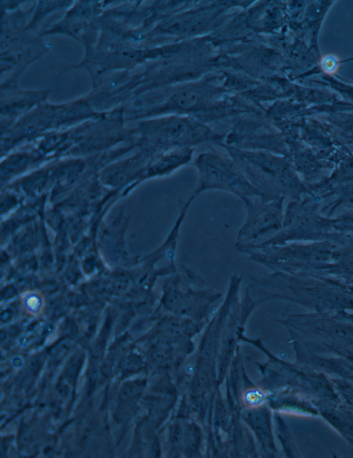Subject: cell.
<instances>
[{
    "mask_svg": "<svg viewBox=\"0 0 353 458\" xmlns=\"http://www.w3.org/2000/svg\"><path fill=\"white\" fill-rule=\"evenodd\" d=\"M21 300L23 310L32 316L39 315L44 308V298L37 291L24 292L21 296Z\"/></svg>",
    "mask_w": 353,
    "mask_h": 458,
    "instance_id": "obj_3",
    "label": "cell"
},
{
    "mask_svg": "<svg viewBox=\"0 0 353 458\" xmlns=\"http://www.w3.org/2000/svg\"><path fill=\"white\" fill-rule=\"evenodd\" d=\"M232 152L234 161L265 199L272 196L279 183L284 182L287 169L276 158L261 152Z\"/></svg>",
    "mask_w": 353,
    "mask_h": 458,
    "instance_id": "obj_2",
    "label": "cell"
},
{
    "mask_svg": "<svg viewBox=\"0 0 353 458\" xmlns=\"http://www.w3.org/2000/svg\"><path fill=\"white\" fill-rule=\"evenodd\" d=\"M265 393L260 388H251L244 394L243 400L248 406H257L265 400Z\"/></svg>",
    "mask_w": 353,
    "mask_h": 458,
    "instance_id": "obj_4",
    "label": "cell"
},
{
    "mask_svg": "<svg viewBox=\"0 0 353 458\" xmlns=\"http://www.w3.org/2000/svg\"><path fill=\"white\" fill-rule=\"evenodd\" d=\"M193 165L197 169L199 180L192 198L205 190L220 189L241 198L256 196L265 200L264 195L250 183L234 160L207 152L199 155Z\"/></svg>",
    "mask_w": 353,
    "mask_h": 458,
    "instance_id": "obj_1",
    "label": "cell"
}]
</instances>
